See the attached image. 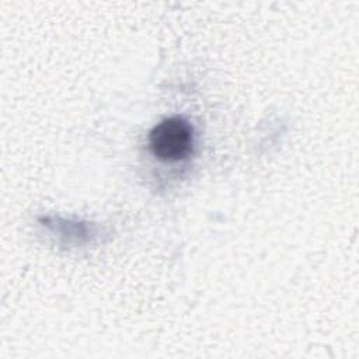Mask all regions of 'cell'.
<instances>
[{
    "label": "cell",
    "instance_id": "cell-1",
    "mask_svg": "<svg viewBox=\"0 0 359 359\" xmlns=\"http://www.w3.org/2000/svg\"><path fill=\"white\" fill-rule=\"evenodd\" d=\"M194 143L192 126L181 116H171L158 122L149 133L151 153L163 161L185 158Z\"/></svg>",
    "mask_w": 359,
    "mask_h": 359
}]
</instances>
